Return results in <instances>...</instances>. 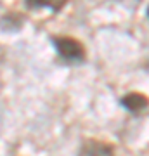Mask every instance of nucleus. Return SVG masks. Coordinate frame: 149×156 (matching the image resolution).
<instances>
[{"label":"nucleus","instance_id":"f257e3e1","mask_svg":"<svg viewBox=\"0 0 149 156\" xmlns=\"http://www.w3.org/2000/svg\"><path fill=\"white\" fill-rule=\"evenodd\" d=\"M54 45L57 49V52H59V56L64 57V59L82 61L85 57V49H83V45L76 38H71V37H55Z\"/></svg>","mask_w":149,"mask_h":156},{"label":"nucleus","instance_id":"7ed1b4c3","mask_svg":"<svg viewBox=\"0 0 149 156\" xmlns=\"http://www.w3.org/2000/svg\"><path fill=\"white\" fill-rule=\"evenodd\" d=\"M68 0H26V5L30 9H38V7H49L54 12L61 11L66 5Z\"/></svg>","mask_w":149,"mask_h":156},{"label":"nucleus","instance_id":"f03ea898","mask_svg":"<svg viewBox=\"0 0 149 156\" xmlns=\"http://www.w3.org/2000/svg\"><path fill=\"white\" fill-rule=\"evenodd\" d=\"M122 104L127 108L128 111L132 113H140L142 109L149 106V99L144 94H139V92H132V94H127L122 99Z\"/></svg>","mask_w":149,"mask_h":156},{"label":"nucleus","instance_id":"20e7f679","mask_svg":"<svg viewBox=\"0 0 149 156\" xmlns=\"http://www.w3.org/2000/svg\"><path fill=\"white\" fill-rule=\"evenodd\" d=\"M85 153L87 156H113V147L102 142H90Z\"/></svg>","mask_w":149,"mask_h":156},{"label":"nucleus","instance_id":"39448f33","mask_svg":"<svg viewBox=\"0 0 149 156\" xmlns=\"http://www.w3.org/2000/svg\"><path fill=\"white\" fill-rule=\"evenodd\" d=\"M147 16H149V7H147Z\"/></svg>","mask_w":149,"mask_h":156}]
</instances>
